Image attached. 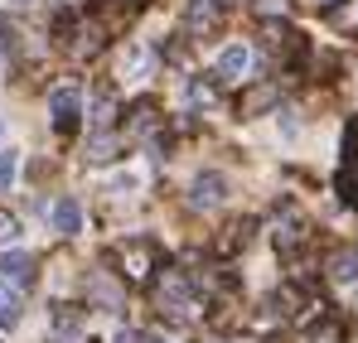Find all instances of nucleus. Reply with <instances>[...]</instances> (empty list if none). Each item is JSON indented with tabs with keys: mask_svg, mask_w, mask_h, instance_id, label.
I'll return each mask as SVG.
<instances>
[{
	"mask_svg": "<svg viewBox=\"0 0 358 343\" xmlns=\"http://www.w3.org/2000/svg\"><path fill=\"white\" fill-rule=\"evenodd\" d=\"M117 261H121V276H126V281H150L160 251H155V242L136 237V242H121L117 247Z\"/></svg>",
	"mask_w": 358,
	"mask_h": 343,
	"instance_id": "f257e3e1",
	"label": "nucleus"
},
{
	"mask_svg": "<svg viewBox=\"0 0 358 343\" xmlns=\"http://www.w3.org/2000/svg\"><path fill=\"white\" fill-rule=\"evenodd\" d=\"M223 198H228V179H223L218 170L199 174V179H194V189H189V203H194V208H218Z\"/></svg>",
	"mask_w": 358,
	"mask_h": 343,
	"instance_id": "f03ea898",
	"label": "nucleus"
},
{
	"mask_svg": "<svg viewBox=\"0 0 358 343\" xmlns=\"http://www.w3.org/2000/svg\"><path fill=\"white\" fill-rule=\"evenodd\" d=\"M276 102H281V82H257V87H247L238 97V116H262Z\"/></svg>",
	"mask_w": 358,
	"mask_h": 343,
	"instance_id": "7ed1b4c3",
	"label": "nucleus"
},
{
	"mask_svg": "<svg viewBox=\"0 0 358 343\" xmlns=\"http://www.w3.org/2000/svg\"><path fill=\"white\" fill-rule=\"evenodd\" d=\"M262 34H266V49H271V54H281V58H296V54H305L300 34L291 29V24H281V20H266V24H262Z\"/></svg>",
	"mask_w": 358,
	"mask_h": 343,
	"instance_id": "20e7f679",
	"label": "nucleus"
},
{
	"mask_svg": "<svg viewBox=\"0 0 358 343\" xmlns=\"http://www.w3.org/2000/svg\"><path fill=\"white\" fill-rule=\"evenodd\" d=\"M49 112H54V126H59V131H78L83 102H78V92H73V87H59V92L49 97Z\"/></svg>",
	"mask_w": 358,
	"mask_h": 343,
	"instance_id": "39448f33",
	"label": "nucleus"
},
{
	"mask_svg": "<svg viewBox=\"0 0 358 343\" xmlns=\"http://www.w3.org/2000/svg\"><path fill=\"white\" fill-rule=\"evenodd\" d=\"M247 68H252L247 44H228V49L218 54V78H223V82H242V78H247Z\"/></svg>",
	"mask_w": 358,
	"mask_h": 343,
	"instance_id": "423d86ee",
	"label": "nucleus"
},
{
	"mask_svg": "<svg viewBox=\"0 0 358 343\" xmlns=\"http://www.w3.org/2000/svg\"><path fill=\"white\" fill-rule=\"evenodd\" d=\"M0 276L15 281V286L34 281V261H29V251H5V256H0Z\"/></svg>",
	"mask_w": 358,
	"mask_h": 343,
	"instance_id": "0eeeda50",
	"label": "nucleus"
},
{
	"mask_svg": "<svg viewBox=\"0 0 358 343\" xmlns=\"http://www.w3.org/2000/svg\"><path fill=\"white\" fill-rule=\"evenodd\" d=\"M329 276L344 281V286H358V247H344L329 256Z\"/></svg>",
	"mask_w": 358,
	"mask_h": 343,
	"instance_id": "6e6552de",
	"label": "nucleus"
},
{
	"mask_svg": "<svg viewBox=\"0 0 358 343\" xmlns=\"http://www.w3.org/2000/svg\"><path fill=\"white\" fill-rule=\"evenodd\" d=\"M54 228L68 232V237L83 228V208H78V198H59V203H54Z\"/></svg>",
	"mask_w": 358,
	"mask_h": 343,
	"instance_id": "1a4fd4ad",
	"label": "nucleus"
},
{
	"mask_svg": "<svg viewBox=\"0 0 358 343\" xmlns=\"http://www.w3.org/2000/svg\"><path fill=\"white\" fill-rule=\"evenodd\" d=\"M218 24V0H189V29H213Z\"/></svg>",
	"mask_w": 358,
	"mask_h": 343,
	"instance_id": "9d476101",
	"label": "nucleus"
},
{
	"mask_svg": "<svg viewBox=\"0 0 358 343\" xmlns=\"http://www.w3.org/2000/svg\"><path fill=\"white\" fill-rule=\"evenodd\" d=\"M20 324V290L0 286V329H15Z\"/></svg>",
	"mask_w": 358,
	"mask_h": 343,
	"instance_id": "9b49d317",
	"label": "nucleus"
},
{
	"mask_svg": "<svg viewBox=\"0 0 358 343\" xmlns=\"http://www.w3.org/2000/svg\"><path fill=\"white\" fill-rule=\"evenodd\" d=\"M310 343H344V324H339V319L315 324V329H310Z\"/></svg>",
	"mask_w": 358,
	"mask_h": 343,
	"instance_id": "f8f14e48",
	"label": "nucleus"
},
{
	"mask_svg": "<svg viewBox=\"0 0 358 343\" xmlns=\"http://www.w3.org/2000/svg\"><path fill=\"white\" fill-rule=\"evenodd\" d=\"M15 174H20V155L15 150H0V189H10Z\"/></svg>",
	"mask_w": 358,
	"mask_h": 343,
	"instance_id": "ddd939ff",
	"label": "nucleus"
},
{
	"mask_svg": "<svg viewBox=\"0 0 358 343\" xmlns=\"http://www.w3.org/2000/svg\"><path fill=\"white\" fill-rule=\"evenodd\" d=\"M112 116H117V102L102 92V97H97V107H92V121H97V126H112Z\"/></svg>",
	"mask_w": 358,
	"mask_h": 343,
	"instance_id": "4468645a",
	"label": "nucleus"
},
{
	"mask_svg": "<svg viewBox=\"0 0 358 343\" xmlns=\"http://www.w3.org/2000/svg\"><path fill=\"white\" fill-rule=\"evenodd\" d=\"M334 24H339V34H358V0L349 5V10H339V15H334Z\"/></svg>",
	"mask_w": 358,
	"mask_h": 343,
	"instance_id": "2eb2a0df",
	"label": "nucleus"
},
{
	"mask_svg": "<svg viewBox=\"0 0 358 343\" xmlns=\"http://www.w3.org/2000/svg\"><path fill=\"white\" fill-rule=\"evenodd\" d=\"M15 237H20V218L0 208V247H5V242H15Z\"/></svg>",
	"mask_w": 358,
	"mask_h": 343,
	"instance_id": "dca6fc26",
	"label": "nucleus"
},
{
	"mask_svg": "<svg viewBox=\"0 0 358 343\" xmlns=\"http://www.w3.org/2000/svg\"><path fill=\"white\" fill-rule=\"evenodd\" d=\"M213 97H218V92H213L208 82H194V87H189V102H194V107H213Z\"/></svg>",
	"mask_w": 358,
	"mask_h": 343,
	"instance_id": "f3484780",
	"label": "nucleus"
},
{
	"mask_svg": "<svg viewBox=\"0 0 358 343\" xmlns=\"http://www.w3.org/2000/svg\"><path fill=\"white\" fill-rule=\"evenodd\" d=\"M296 5H305V10H329V5H339V0H296Z\"/></svg>",
	"mask_w": 358,
	"mask_h": 343,
	"instance_id": "a211bd4d",
	"label": "nucleus"
},
{
	"mask_svg": "<svg viewBox=\"0 0 358 343\" xmlns=\"http://www.w3.org/2000/svg\"><path fill=\"white\" fill-rule=\"evenodd\" d=\"M136 343H165V339H136Z\"/></svg>",
	"mask_w": 358,
	"mask_h": 343,
	"instance_id": "6ab92c4d",
	"label": "nucleus"
},
{
	"mask_svg": "<svg viewBox=\"0 0 358 343\" xmlns=\"http://www.w3.org/2000/svg\"><path fill=\"white\" fill-rule=\"evenodd\" d=\"M354 300H358V290H354Z\"/></svg>",
	"mask_w": 358,
	"mask_h": 343,
	"instance_id": "aec40b11",
	"label": "nucleus"
}]
</instances>
